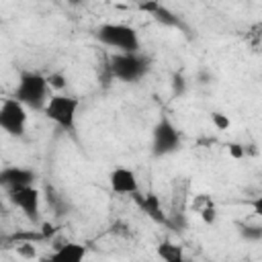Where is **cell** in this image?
<instances>
[{
    "mask_svg": "<svg viewBox=\"0 0 262 262\" xmlns=\"http://www.w3.org/2000/svg\"><path fill=\"white\" fill-rule=\"evenodd\" d=\"M49 82H47V76L39 74V72H23L18 82H16V88H14V98L20 100L27 108H33V111H41L45 108L47 104V92H49Z\"/></svg>",
    "mask_w": 262,
    "mask_h": 262,
    "instance_id": "1",
    "label": "cell"
},
{
    "mask_svg": "<svg viewBox=\"0 0 262 262\" xmlns=\"http://www.w3.org/2000/svg\"><path fill=\"white\" fill-rule=\"evenodd\" d=\"M98 43L117 49V51H139V35L133 27L123 23H104L94 31Z\"/></svg>",
    "mask_w": 262,
    "mask_h": 262,
    "instance_id": "2",
    "label": "cell"
},
{
    "mask_svg": "<svg viewBox=\"0 0 262 262\" xmlns=\"http://www.w3.org/2000/svg\"><path fill=\"white\" fill-rule=\"evenodd\" d=\"M149 70V61L139 51H117L111 57V74L127 84L139 82Z\"/></svg>",
    "mask_w": 262,
    "mask_h": 262,
    "instance_id": "3",
    "label": "cell"
},
{
    "mask_svg": "<svg viewBox=\"0 0 262 262\" xmlns=\"http://www.w3.org/2000/svg\"><path fill=\"white\" fill-rule=\"evenodd\" d=\"M78 108H80V98L68 96V94H53V96H49V100L43 108V115L49 121H53L57 127L72 131L76 125Z\"/></svg>",
    "mask_w": 262,
    "mask_h": 262,
    "instance_id": "4",
    "label": "cell"
},
{
    "mask_svg": "<svg viewBox=\"0 0 262 262\" xmlns=\"http://www.w3.org/2000/svg\"><path fill=\"white\" fill-rule=\"evenodd\" d=\"M180 145H182L180 131L176 129V125L170 119L162 117L154 125V131H151V156L154 158L170 156V154L178 151Z\"/></svg>",
    "mask_w": 262,
    "mask_h": 262,
    "instance_id": "5",
    "label": "cell"
},
{
    "mask_svg": "<svg viewBox=\"0 0 262 262\" xmlns=\"http://www.w3.org/2000/svg\"><path fill=\"white\" fill-rule=\"evenodd\" d=\"M0 127L12 135V137H23L25 129H27V106L12 98H4L2 106H0Z\"/></svg>",
    "mask_w": 262,
    "mask_h": 262,
    "instance_id": "6",
    "label": "cell"
},
{
    "mask_svg": "<svg viewBox=\"0 0 262 262\" xmlns=\"http://www.w3.org/2000/svg\"><path fill=\"white\" fill-rule=\"evenodd\" d=\"M8 199L10 203L23 211V215L31 221L39 219V209H41V192L35 184H27V186H16V188H8Z\"/></svg>",
    "mask_w": 262,
    "mask_h": 262,
    "instance_id": "7",
    "label": "cell"
},
{
    "mask_svg": "<svg viewBox=\"0 0 262 262\" xmlns=\"http://www.w3.org/2000/svg\"><path fill=\"white\" fill-rule=\"evenodd\" d=\"M108 186L117 194H133L135 196L139 192L137 174L131 168H125V166H117L115 170H111V174H108Z\"/></svg>",
    "mask_w": 262,
    "mask_h": 262,
    "instance_id": "8",
    "label": "cell"
},
{
    "mask_svg": "<svg viewBox=\"0 0 262 262\" xmlns=\"http://www.w3.org/2000/svg\"><path fill=\"white\" fill-rule=\"evenodd\" d=\"M37 178V174L29 168H20V166H6L0 172V182L6 188H16V186H27L33 184Z\"/></svg>",
    "mask_w": 262,
    "mask_h": 262,
    "instance_id": "9",
    "label": "cell"
},
{
    "mask_svg": "<svg viewBox=\"0 0 262 262\" xmlns=\"http://www.w3.org/2000/svg\"><path fill=\"white\" fill-rule=\"evenodd\" d=\"M86 256V246L76 242H66L63 246H57V250L49 256L51 262H80Z\"/></svg>",
    "mask_w": 262,
    "mask_h": 262,
    "instance_id": "10",
    "label": "cell"
},
{
    "mask_svg": "<svg viewBox=\"0 0 262 262\" xmlns=\"http://www.w3.org/2000/svg\"><path fill=\"white\" fill-rule=\"evenodd\" d=\"M135 199H137V203H139V207L154 219V221H158V223H164L166 221V217H164V213H162V207H160V199L156 196V194H145V196H139V192L135 194Z\"/></svg>",
    "mask_w": 262,
    "mask_h": 262,
    "instance_id": "11",
    "label": "cell"
},
{
    "mask_svg": "<svg viewBox=\"0 0 262 262\" xmlns=\"http://www.w3.org/2000/svg\"><path fill=\"white\" fill-rule=\"evenodd\" d=\"M237 231L246 242H260L262 239V225H250V223H237Z\"/></svg>",
    "mask_w": 262,
    "mask_h": 262,
    "instance_id": "12",
    "label": "cell"
},
{
    "mask_svg": "<svg viewBox=\"0 0 262 262\" xmlns=\"http://www.w3.org/2000/svg\"><path fill=\"white\" fill-rule=\"evenodd\" d=\"M158 254L168 260V262H180L182 260V248L180 246H172V244H162L158 246Z\"/></svg>",
    "mask_w": 262,
    "mask_h": 262,
    "instance_id": "13",
    "label": "cell"
},
{
    "mask_svg": "<svg viewBox=\"0 0 262 262\" xmlns=\"http://www.w3.org/2000/svg\"><path fill=\"white\" fill-rule=\"evenodd\" d=\"M199 215H201V219L205 221V223H215V219H217V209H215V205L207 199L205 201V207H199Z\"/></svg>",
    "mask_w": 262,
    "mask_h": 262,
    "instance_id": "14",
    "label": "cell"
},
{
    "mask_svg": "<svg viewBox=\"0 0 262 262\" xmlns=\"http://www.w3.org/2000/svg\"><path fill=\"white\" fill-rule=\"evenodd\" d=\"M211 123L215 125V129H217V131H227V129L231 127L229 117H227L225 113H219V111L211 113Z\"/></svg>",
    "mask_w": 262,
    "mask_h": 262,
    "instance_id": "15",
    "label": "cell"
},
{
    "mask_svg": "<svg viewBox=\"0 0 262 262\" xmlns=\"http://www.w3.org/2000/svg\"><path fill=\"white\" fill-rule=\"evenodd\" d=\"M47 82H49V86H51L53 90H63L66 84H68V78H66V74H61V72H53V74L47 76Z\"/></svg>",
    "mask_w": 262,
    "mask_h": 262,
    "instance_id": "16",
    "label": "cell"
},
{
    "mask_svg": "<svg viewBox=\"0 0 262 262\" xmlns=\"http://www.w3.org/2000/svg\"><path fill=\"white\" fill-rule=\"evenodd\" d=\"M227 151H229V156H231L233 160H242V158L246 156V149H244V145H239V143H229V145H227Z\"/></svg>",
    "mask_w": 262,
    "mask_h": 262,
    "instance_id": "17",
    "label": "cell"
},
{
    "mask_svg": "<svg viewBox=\"0 0 262 262\" xmlns=\"http://www.w3.org/2000/svg\"><path fill=\"white\" fill-rule=\"evenodd\" d=\"M252 211L256 217H262V192L252 201Z\"/></svg>",
    "mask_w": 262,
    "mask_h": 262,
    "instance_id": "18",
    "label": "cell"
},
{
    "mask_svg": "<svg viewBox=\"0 0 262 262\" xmlns=\"http://www.w3.org/2000/svg\"><path fill=\"white\" fill-rule=\"evenodd\" d=\"M174 92L178 94V92H184V78L182 76H174Z\"/></svg>",
    "mask_w": 262,
    "mask_h": 262,
    "instance_id": "19",
    "label": "cell"
},
{
    "mask_svg": "<svg viewBox=\"0 0 262 262\" xmlns=\"http://www.w3.org/2000/svg\"><path fill=\"white\" fill-rule=\"evenodd\" d=\"M72 4H78V2H84V0H70Z\"/></svg>",
    "mask_w": 262,
    "mask_h": 262,
    "instance_id": "20",
    "label": "cell"
}]
</instances>
